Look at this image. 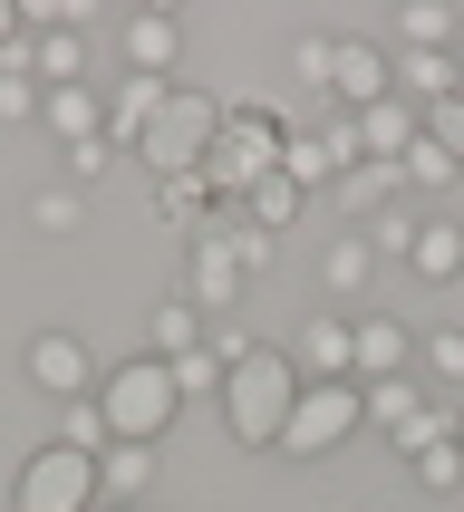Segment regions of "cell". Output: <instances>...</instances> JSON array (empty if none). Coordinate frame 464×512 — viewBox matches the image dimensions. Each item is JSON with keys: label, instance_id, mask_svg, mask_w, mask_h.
<instances>
[{"label": "cell", "instance_id": "obj_1", "mask_svg": "<svg viewBox=\"0 0 464 512\" xmlns=\"http://www.w3.org/2000/svg\"><path fill=\"white\" fill-rule=\"evenodd\" d=\"M290 406H300V368H290V348H261V339H252V358L223 377V426H232V445L281 455Z\"/></svg>", "mask_w": 464, "mask_h": 512}, {"label": "cell", "instance_id": "obj_42", "mask_svg": "<svg viewBox=\"0 0 464 512\" xmlns=\"http://www.w3.org/2000/svg\"><path fill=\"white\" fill-rule=\"evenodd\" d=\"M455 445H464V426H455Z\"/></svg>", "mask_w": 464, "mask_h": 512}, {"label": "cell", "instance_id": "obj_28", "mask_svg": "<svg viewBox=\"0 0 464 512\" xmlns=\"http://www.w3.org/2000/svg\"><path fill=\"white\" fill-rule=\"evenodd\" d=\"M39 39V87H78L87 68H78V29H29Z\"/></svg>", "mask_w": 464, "mask_h": 512}, {"label": "cell", "instance_id": "obj_9", "mask_svg": "<svg viewBox=\"0 0 464 512\" xmlns=\"http://www.w3.org/2000/svg\"><path fill=\"white\" fill-rule=\"evenodd\" d=\"M358 165V126H290V145H281V174L290 184H300V194H310V184H339V174Z\"/></svg>", "mask_w": 464, "mask_h": 512}, {"label": "cell", "instance_id": "obj_32", "mask_svg": "<svg viewBox=\"0 0 464 512\" xmlns=\"http://www.w3.org/2000/svg\"><path fill=\"white\" fill-rule=\"evenodd\" d=\"M78 213H87V194H78V184H49V194L29 203V223H39V232H78Z\"/></svg>", "mask_w": 464, "mask_h": 512}, {"label": "cell", "instance_id": "obj_37", "mask_svg": "<svg viewBox=\"0 0 464 512\" xmlns=\"http://www.w3.org/2000/svg\"><path fill=\"white\" fill-rule=\"evenodd\" d=\"M39 97H49L39 78H0V126H20V116H39Z\"/></svg>", "mask_w": 464, "mask_h": 512}, {"label": "cell", "instance_id": "obj_27", "mask_svg": "<svg viewBox=\"0 0 464 512\" xmlns=\"http://www.w3.org/2000/svg\"><path fill=\"white\" fill-rule=\"evenodd\" d=\"M455 426H464L455 406H445V397H426V406H416V416H406V426H397V455L416 464V455H426V445H445V435H455Z\"/></svg>", "mask_w": 464, "mask_h": 512}, {"label": "cell", "instance_id": "obj_29", "mask_svg": "<svg viewBox=\"0 0 464 512\" xmlns=\"http://www.w3.org/2000/svg\"><path fill=\"white\" fill-rule=\"evenodd\" d=\"M397 174H406V184H416V194H445V184H455L464 165H455V155H445V145H435V136H416V145H406V165H397Z\"/></svg>", "mask_w": 464, "mask_h": 512}, {"label": "cell", "instance_id": "obj_18", "mask_svg": "<svg viewBox=\"0 0 464 512\" xmlns=\"http://www.w3.org/2000/svg\"><path fill=\"white\" fill-rule=\"evenodd\" d=\"M155 213H165L174 232H194V242L223 223V203H213V184H203V174H174V184H155Z\"/></svg>", "mask_w": 464, "mask_h": 512}, {"label": "cell", "instance_id": "obj_34", "mask_svg": "<svg viewBox=\"0 0 464 512\" xmlns=\"http://www.w3.org/2000/svg\"><path fill=\"white\" fill-rule=\"evenodd\" d=\"M426 377L435 387H464V329H426Z\"/></svg>", "mask_w": 464, "mask_h": 512}, {"label": "cell", "instance_id": "obj_25", "mask_svg": "<svg viewBox=\"0 0 464 512\" xmlns=\"http://www.w3.org/2000/svg\"><path fill=\"white\" fill-rule=\"evenodd\" d=\"M397 39H406V49H455V10H445V0H406Z\"/></svg>", "mask_w": 464, "mask_h": 512}, {"label": "cell", "instance_id": "obj_11", "mask_svg": "<svg viewBox=\"0 0 464 512\" xmlns=\"http://www.w3.org/2000/svg\"><path fill=\"white\" fill-rule=\"evenodd\" d=\"M242 290H252V271L232 261L223 232H203V242H194V271H184V300H194L203 319H232V300H242Z\"/></svg>", "mask_w": 464, "mask_h": 512}, {"label": "cell", "instance_id": "obj_17", "mask_svg": "<svg viewBox=\"0 0 464 512\" xmlns=\"http://www.w3.org/2000/svg\"><path fill=\"white\" fill-rule=\"evenodd\" d=\"M406 271H416V281H464V223L426 213V223H416V242H406Z\"/></svg>", "mask_w": 464, "mask_h": 512}, {"label": "cell", "instance_id": "obj_22", "mask_svg": "<svg viewBox=\"0 0 464 512\" xmlns=\"http://www.w3.org/2000/svg\"><path fill=\"white\" fill-rule=\"evenodd\" d=\"M319 281L339 290V300H358V290L377 281V252H368V232H339V242L319 252Z\"/></svg>", "mask_w": 464, "mask_h": 512}, {"label": "cell", "instance_id": "obj_21", "mask_svg": "<svg viewBox=\"0 0 464 512\" xmlns=\"http://www.w3.org/2000/svg\"><path fill=\"white\" fill-rule=\"evenodd\" d=\"M203 329H213V319H203L194 300L174 290V300H155V348H145V358H194V348H203Z\"/></svg>", "mask_w": 464, "mask_h": 512}, {"label": "cell", "instance_id": "obj_10", "mask_svg": "<svg viewBox=\"0 0 464 512\" xmlns=\"http://www.w3.org/2000/svg\"><path fill=\"white\" fill-rule=\"evenodd\" d=\"M406 358H416V329H406V319H387V310L348 319V377H358V387H387V377H406Z\"/></svg>", "mask_w": 464, "mask_h": 512}, {"label": "cell", "instance_id": "obj_31", "mask_svg": "<svg viewBox=\"0 0 464 512\" xmlns=\"http://www.w3.org/2000/svg\"><path fill=\"white\" fill-rule=\"evenodd\" d=\"M416 223H426V213H406V203H387V213H377V223H358V232H368V252H377V261H406Z\"/></svg>", "mask_w": 464, "mask_h": 512}, {"label": "cell", "instance_id": "obj_33", "mask_svg": "<svg viewBox=\"0 0 464 512\" xmlns=\"http://www.w3.org/2000/svg\"><path fill=\"white\" fill-rule=\"evenodd\" d=\"M416 484H426V493H455V484H464V445H455V435L416 455Z\"/></svg>", "mask_w": 464, "mask_h": 512}, {"label": "cell", "instance_id": "obj_40", "mask_svg": "<svg viewBox=\"0 0 464 512\" xmlns=\"http://www.w3.org/2000/svg\"><path fill=\"white\" fill-rule=\"evenodd\" d=\"M97 512H145V503H97Z\"/></svg>", "mask_w": 464, "mask_h": 512}, {"label": "cell", "instance_id": "obj_16", "mask_svg": "<svg viewBox=\"0 0 464 512\" xmlns=\"http://www.w3.org/2000/svg\"><path fill=\"white\" fill-rule=\"evenodd\" d=\"M397 97H406V107H445V97H464L455 49H397Z\"/></svg>", "mask_w": 464, "mask_h": 512}, {"label": "cell", "instance_id": "obj_6", "mask_svg": "<svg viewBox=\"0 0 464 512\" xmlns=\"http://www.w3.org/2000/svg\"><path fill=\"white\" fill-rule=\"evenodd\" d=\"M358 426H368V387H358V377L300 387V406H290V435H281V455H339V445H348Z\"/></svg>", "mask_w": 464, "mask_h": 512}, {"label": "cell", "instance_id": "obj_26", "mask_svg": "<svg viewBox=\"0 0 464 512\" xmlns=\"http://www.w3.org/2000/svg\"><path fill=\"white\" fill-rule=\"evenodd\" d=\"M58 445L107 455V445H116V435H107V406H97V397H68V406H58Z\"/></svg>", "mask_w": 464, "mask_h": 512}, {"label": "cell", "instance_id": "obj_41", "mask_svg": "<svg viewBox=\"0 0 464 512\" xmlns=\"http://www.w3.org/2000/svg\"><path fill=\"white\" fill-rule=\"evenodd\" d=\"M455 78H464V49H455Z\"/></svg>", "mask_w": 464, "mask_h": 512}, {"label": "cell", "instance_id": "obj_7", "mask_svg": "<svg viewBox=\"0 0 464 512\" xmlns=\"http://www.w3.org/2000/svg\"><path fill=\"white\" fill-rule=\"evenodd\" d=\"M329 97H339L348 116H368L397 97V58L377 49V39H329Z\"/></svg>", "mask_w": 464, "mask_h": 512}, {"label": "cell", "instance_id": "obj_20", "mask_svg": "<svg viewBox=\"0 0 464 512\" xmlns=\"http://www.w3.org/2000/svg\"><path fill=\"white\" fill-rule=\"evenodd\" d=\"M145 484H155V445H107L97 455V493L107 503H145Z\"/></svg>", "mask_w": 464, "mask_h": 512}, {"label": "cell", "instance_id": "obj_5", "mask_svg": "<svg viewBox=\"0 0 464 512\" xmlns=\"http://www.w3.org/2000/svg\"><path fill=\"white\" fill-rule=\"evenodd\" d=\"M97 503H107L97 455H78V445H39L20 464V484H10V512H97Z\"/></svg>", "mask_w": 464, "mask_h": 512}, {"label": "cell", "instance_id": "obj_12", "mask_svg": "<svg viewBox=\"0 0 464 512\" xmlns=\"http://www.w3.org/2000/svg\"><path fill=\"white\" fill-rule=\"evenodd\" d=\"M39 126H49V136L68 145V155H78V145H97V136H107V97H97V78L49 87V97H39Z\"/></svg>", "mask_w": 464, "mask_h": 512}, {"label": "cell", "instance_id": "obj_39", "mask_svg": "<svg viewBox=\"0 0 464 512\" xmlns=\"http://www.w3.org/2000/svg\"><path fill=\"white\" fill-rule=\"evenodd\" d=\"M10 39H20V10H10V0H0V49H10Z\"/></svg>", "mask_w": 464, "mask_h": 512}, {"label": "cell", "instance_id": "obj_36", "mask_svg": "<svg viewBox=\"0 0 464 512\" xmlns=\"http://www.w3.org/2000/svg\"><path fill=\"white\" fill-rule=\"evenodd\" d=\"M426 136H435V145H445V155L464 165V97H445V107H426Z\"/></svg>", "mask_w": 464, "mask_h": 512}, {"label": "cell", "instance_id": "obj_38", "mask_svg": "<svg viewBox=\"0 0 464 512\" xmlns=\"http://www.w3.org/2000/svg\"><path fill=\"white\" fill-rule=\"evenodd\" d=\"M107 165H116V145H107V136H97V145H78V155H68V174H78V194H87V184H97Z\"/></svg>", "mask_w": 464, "mask_h": 512}, {"label": "cell", "instance_id": "obj_14", "mask_svg": "<svg viewBox=\"0 0 464 512\" xmlns=\"http://www.w3.org/2000/svg\"><path fill=\"white\" fill-rule=\"evenodd\" d=\"M290 368H300V387H329V377H348V319L310 310V319H300V339H290Z\"/></svg>", "mask_w": 464, "mask_h": 512}, {"label": "cell", "instance_id": "obj_2", "mask_svg": "<svg viewBox=\"0 0 464 512\" xmlns=\"http://www.w3.org/2000/svg\"><path fill=\"white\" fill-rule=\"evenodd\" d=\"M213 136H223V97H203V87H165V107L145 116V136L126 145V155H136L155 184H174V174H203Z\"/></svg>", "mask_w": 464, "mask_h": 512}, {"label": "cell", "instance_id": "obj_23", "mask_svg": "<svg viewBox=\"0 0 464 512\" xmlns=\"http://www.w3.org/2000/svg\"><path fill=\"white\" fill-rule=\"evenodd\" d=\"M155 107H165V78H126V87H116V107H107V145H116V155L145 136V116H155Z\"/></svg>", "mask_w": 464, "mask_h": 512}, {"label": "cell", "instance_id": "obj_24", "mask_svg": "<svg viewBox=\"0 0 464 512\" xmlns=\"http://www.w3.org/2000/svg\"><path fill=\"white\" fill-rule=\"evenodd\" d=\"M300 203H310V194H300L290 174H271V184H252V194L232 203V213H242L252 232H281V223H300Z\"/></svg>", "mask_w": 464, "mask_h": 512}, {"label": "cell", "instance_id": "obj_8", "mask_svg": "<svg viewBox=\"0 0 464 512\" xmlns=\"http://www.w3.org/2000/svg\"><path fill=\"white\" fill-rule=\"evenodd\" d=\"M29 387H39L49 406L97 397V358H87V339H78V329H39V339H29Z\"/></svg>", "mask_w": 464, "mask_h": 512}, {"label": "cell", "instance_id": "obj_15", "mask_svg": "<svg viewBox=\"0 0 464 512\" xmlns=\"http://www.w3.org/2000/svg\"><path fill=\"white\" fill-rule=\"evenodd\" d=\"M126 58H136V78H165V87H174L184 20H174V10H136V20H126Z\"/></svg>", "mask_w": 464, "mask_h": 512}, {"label": "cell", "instance_id": "obj_35", "mask_svg": "<svg viewBox=\"0 0 464 512\" xmlns=\"http://www.w3.org/2000/svg\"><path fill=\"white\" fill-rule=\"evenodd\" d=\"M174 368V387H184V397H223V358H213V348H194V358H165Z\"/></svg>", "mask_w": 464, "mask_h": 512}, {"label": "cell", "instance_id": "obj_30", "mask_svg": "<svg viewBox=\"0 0 464 512\" xmlns=\"http://www.w3.org/2000/svg\"><path fill=\"white\" fill-rule=\"evenodd\" d=\"M416 406H426V387H416V377H387V387H368V426H387V435H397Z\"/></svg>", "mask_w": 464, "mask_h": 512}, {"label": "cell", "instance_id": "obj_4", "mask_svg": "<svg viewBox=\"0 0 464 512\" xmlns=\"http://www.w3.org/2000/svg\"><path fill=\"white\" fill-rule=\"evenodd\" d=\"M97 406H107L116 445H165V426L184 416V387H174L165 358H126L116 377H97Z\"/></svg>", "mask_w": 464, "mask_h": 512}, {"label": "cell", "instance_id": "obj_3", "mask_svg": "<svg viewBox=\"0 0 464 512\" xmlns=\"http://www.w3.org/2000/svg\"><path fill=\"white\" fill-rule=\"evenodd\" d=\"M281 145H290V126L271 107H223V136H213V155H203L213 203H242L252 184H271V174H281Z\"/></svg>", "mask_w": 464, "mask_h": 512}, {"label": "cell", "instance_id": "obj_19", "mask_svg": "<svg viewBox=\"0 0 464 512\" xmlns=\"http://www.w3.org/2000/svg\"><path fill=\"white\" fill-rule=\"evenodd\" d=\"M397 194H406V174H397V165H348V174H339V203H348V223H377V213H387Z\"/></svg>", "mask_w": 464, "mask_h": 512}, {"label": "cell", "instance_id": "obj_13", "mask_svg": "<svg viewBox=\"0 0 464 512\" xmlns=\"http://www.w3.org/2000/svg\"><path fill=\"white\" fill-rule=\"evenodd\" d=\"M358 126V165H406V145L426 136V107H406V97H387V107L348 116Z\"/></svg>", "mask_w": 464, "mask_h": 512}]
</instances>
